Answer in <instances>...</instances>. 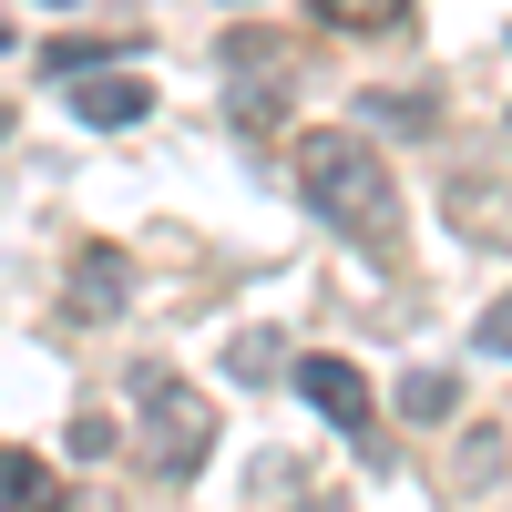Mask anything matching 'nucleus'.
<instances>
[{"mask_svg": "<svg viewBox=\"0 0 512 512\" xmlns=\"http://www.w3.org/2000/svg\"><path fill=\"white\" fill-rule=\"evenodd\" d=\"M72 308H82V318H113V308H123V256H113V246H82V256H72Z\"/></svg>", "mask_w": 512, "mask_h": 512, "instance_id": "nucleus-5", "label": "nucleus"}, {"mask_svg": "<svg viewBox=\"0 0 512 512\" xmlns=\"http://www.w3.org/2000/svg\"><path fill=\"white\" fill-rule=\"evenodd\" d=\"M297 390L318 400V420L328 431H369V379H359V359H297Z\"/></svg>", "mask_w": 512, "mask_h": 512, "instance_id": "nucleus-3", "label": "nucleus"}, {"mask_svg": "<svg viewBox=\"0 0 512 512\" xmlns=\"http://www.w3.org/2000/svg\"><path fill=\"white\" fill-rule=\"evenodd\" d=\"M205 451H216V400L164 379V369H144V461L164 482H185V472H205Z\"/></svg>", "mask_w": 512, "mask_h": 512, "instance_id": "nucleus-2", "label": "nucleus"}, {"mask_svg": "<svg viewBox=\"0 0 512 512\" xmlns=\"http://www.w3.org/2000/svg\"><path fill=\"white\" fill-rule=\"evenodd\" d=\"M72 113L93 123V134H123V123H144V113H154V93H144L134 72H82V93H72Z\"/></svg>", "mask_w": 512, "mask_h": 512, "instance_id": "nucleus-4", "label": "nucleus"}, {"mask_svg": "<svg viewBox=\"0 0 512 512\" xmlns=\"http://www.w3.org/2000/svg\"><path fill=\"white\" fill-rule=\"evenodd\" d=\"M410 0H318V31H400Z\"/></svg>", "mask_w": 512, "mask_h": 512, "instance_id": "nucleus-8", "label": "nucleus"}, {"mask_svg": "<svg viewBox=\"0 0 512 512\" xmlns=\"http://www.w3.org/2000/svg\"><path fill=\"white\" fill-rule=\"evenodd\" d=\"M134 52V31H103V41H52V52H41V72L52 82H82V72H103V62H123Z\"/></svg>", "mask_w": 512, "mask_h": 512, "instance_id": "nucleus-7", "label": "nucleus"}, {"mask_svg": "<svg viewBox=\"0 0 512 512\" xmlns=\"http://www.w3.org/2000/svg\"><path fill=\"white\" fill-rule=\"evenodd\" d=\"M0 512H62V482H52V461H31V451H0Z\"/></svg>", "mask_w": 512, "mask_h": 512, "instance_id": "nucleus-6", "label": "nucleus"}, {"mask_svg": "<svg viewBox=\"0 0 512 512\" xmlns=\"http://www.w3.org/2000/svg\"><path fill=\"white\" fill-rule=\"evenodd\" d=\"M308 512H349V502H308Z\"/></svg>", "mask_w": 512, "mask_h": 512, "instance_id": "nucleus-15", "label": "nucleus"}, {"mask_svg": "<svg viewBox=\"0 0 512 512\" xmlns=\"http://www.w3.org/2000/svg\"><path fill=\"white\" fill-rule=\"evenodd\" d=\"M472 349H482V359H512V287H502L492 308H482V328H472Z\"/></svg>", "mask_w": 512, "mask_h": 512, "instance_id": "nucleus-11", "label": "nucleus"}, {"mask_svg": "<svg viewBox=\"0 0 512 512\" xmlns=\"http://www.w3.org/2000/svg\"><path fill=\"white\" fill-rule=\"evenodd\" d=\"M0 144H11V103H0Z\"/></svg>", "mask_w": 512, "mask_h": 512, "instance_id": "nucleus-13", "label": "nucleus"}, {"mask_svg": "<svg viewBox=\"0 0 512 512\" xmlns=\"http://www.w3.org/2000/svg\"><path fill=\"white\" fill-rule=\"evenodd\" d=\"M400 410H410V420H451V410H461V379H451V369H410V379H400Z\"/></svg>", "mask_w": 512, "mask_h": 512, "instance_id": "nucleus-9", "label": "nucleus"}, {"mask_svg": "<svg viewBox=\"0 0 512 512\" xmlns=\"http://www.w3.org/2000/svg\"><path fill=\"white\" fill-rule=\"evenodd\" d=\"M226 369H236V379H267V369H277V338H267V328H246L236 349H226Z\"/></svg>", "mask_w": 512, "mask_h": 512, "instance_id": "nucleus-12", "label": "nucleus"}, {"mask_svg": "<svg viewBox=\"0 0 512 512\" xmlns=\"http://www.w3.org/2000/svg\"><path fill=\"white\" fill-rule=\"evenodd\" d=\"M297 185H308V205H318L338 236H359L369 256H390V246H400L390 164H379L359 134H308V144H297Z\"/></svg>", "mask_w": 512, "mask_h": 512, "instance_id": "nucleus-1", "label": "nucleus"}, {"mask_svg": "<svg viewBox=\"0 0 512 512\" xmlns=\"http://www.w3.org/2000/svg\"><path fill=\"white\" fill-rule=\"evenodd\" d=\"M11 41H21V31H11V21H0V52H11Z\"/></svg>", "mask_w": 512, "mask_h": 512, "instance_id": "nucleus-14", "label": "nucleus"}, {"mask_svg": "<svg viewBox=\"0 0 512 512\" xmlns=\"http://www.w3.org/2000/svg\"><path fill=\"white\" fill-rule=\"evenodd\" d=\"M369 113L390 123V134H420V123H431V93H369Z\"/></svg>", "mask_w": 512, "mask_h": 512, "instance_id": "nucleus-10", "label": "nucleus"}]
</instances>
